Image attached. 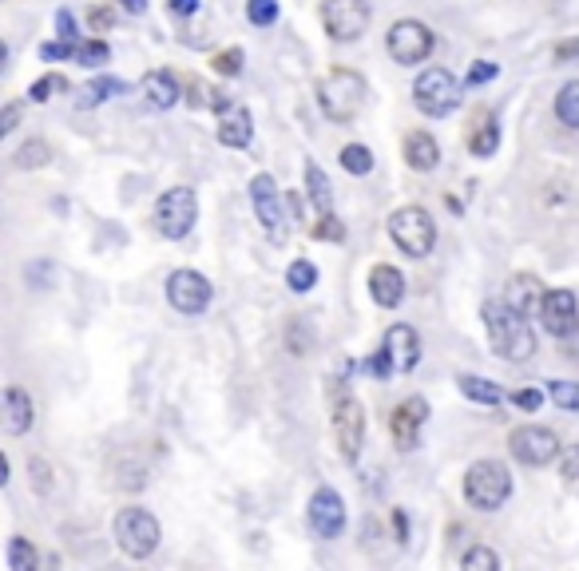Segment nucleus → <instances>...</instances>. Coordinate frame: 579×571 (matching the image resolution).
<instances>
[{
  "label": "nucleus",
  "instance_id": "nucleus-48",
  "mask_svg": "<svg viewBox=\"0 0 579 571\" xmlns=\"http://www.w3.org/2000/svg\"><path fill=\"white\" fill-rule=\"evenodd\" d=\"M56 28H60V40H76V16L72 12H56Z\"/></svg>",
  "mask_w": 579,
  "mask_h": 571
},
{
  "label": "nucleus",
  "instance_id": "nucleus-41",
  "mask_svg": "<svg viewBox=\"0 0 579 571\" xmlns=\"http://www.w3.org/2000/svg\"><path fill=\"white\" fill-rule=\"evenodd\" d=\"M310 234H314V238H322V242H342V238H346V227L338 223V215H322V219L314 223Z\"/></svg>",
  "mask_w": 579,
  "mask_h": 571
},
{
  "label": "nucleus",
  "instance_id": "nucleus-32",
  "mask_svg": "<svg viewBox=\"0 0 579 571\" xmlns=\"http://www.w3.org/2000/svg\"><path fill=\"white\" fill-rule=\"evenodd\" d=\"M119 92H127L119 80H96V84H84L80 88V108H96V104H104V100H112V96H119Z\"/></svg>",
  "mask_w": 579,
  "mask_h": 571
},
{
  "label": "nucleus",
  "instance_id": "nucleus-27",
  "mask_svg": "<svg viewBox=\"0 0 579 571\" xmlns=\"http://www.w3.org/2000/svg\"><path fill=\"white\" fill-rule=\"evenodd\" d=\"M48 159H52V147H48L44 139H28V143H24V147H16V155H12L16 171H36V167H48Z\"/></svg>",
  "mask_w": 579,
  "mask_h": 571
},
{
  "label": "nucleus",
  "instance_id": "nucleus-47",
  "mask_svg": "<svg viewBox=\"0 0 579 571\" xmlns=\"http://www.w3.org/2000/svg\"><path fill=\"white\" fill-rule=\"evenodd\" d=\"M88 24H92V32H108V28L116 24V16H112V8H92V12H88Z\"/></svg>",
  "mask_w": 579,
  "mask_h": 571
},
{
  "label": "nucleus",
  "instance_id": "nucleus-33",
  "mask_svg": "<svg viewBox=\"0 0 579 571\" xmlns=\"http://www.w3.org/2000/svg\"><path fill=\"white\" fill-rule=\"evenodd\" d=\"M461 571H504V568H500V556L488 544H472L461 556Z\"/></svg>",
  "mask_w": 579,
  "mask_h": 571
},
{
  "label": "nucleus",
  "instance_id": "nucleus-42",
  "mask_svg": "<svg viewBox=\"0 0 579 571\" xmlns=\"http://www.w3.org/2000/svg\"><path fill=\"white\" fill-rule=\"evenodd\" d=\"M211 64H215L219 76H238V72H242V48H227V52H219Z\"/></svg>",
  "mask_w": 579,
  "mask_h": 571
},
{
  "label": "nucleus",
  "instance_id": "nucleus-34",
  "mask_svg": "<svg viewBox=\"0 0 579 571\" xmlns=\"http://www.w3.org/2000/svg\"><path fill=\"white\" fill-rule=\"evenodd\" d=\"M116 484L119 488H127V492H139V488L147 484V468H143L135 457L116 460Z\"/></svg>",
  "mask_w": 579,
  "mask_h": 571
},
{
  "label": "nucleus",
  "instance_id": "nucleus-29",
  "mask_svg": "<svg viewBox=\"0 0 579 571\" xmlns=\"http://www.w3.org/2000/svg\"><path fill=\"white\" fill-rule=\"evenodd\" d=\"M556 119H560L564 127L579 131V80L560 88V96H556Z\"/></svg>",
  "mask_w": 579,
  "mask_h": 571
},
{
  "label": "nucleus",
  "instance_id": "nucleus-2",
  "mask_svg": "<svg viewBox=\"0 0 579 571\" xmlns=\"http://www.w3.org/2000/svg\"><path fill=\"white\" fill-rule=\"evenodd\" d=\"M512 496V472L500 460H476L464 472V500L476 512H500Z\"/></svg>",
  "mask_w": 579,
  "mask_h": 571
},
{
  "label": "nucleus",
  "instance_id": "nucleus-35",
  "mask_svg": "<svg viewBox=\"0 0 579 571\" xmlns=\"http://www.w3.org/2000/svg\"><path fill=\"white\" fill-rule=\"evenodd\" d=\"M108 56H112V52H108L104 40H76V56H72V60H76L80 68H96V64H108Z\"/></svg>",
  "mask_w": 579,
  "mask_h": 571
},
{
  "label": "nucleus",
  "instance_id": "nucleus-46",
  "mask_svg": "<svg viewBox=\"0 0 579 571\" xmlns=\"http://www.w3.org/2000/svg\"><path fill=\"white\" fill-rule=\"evenodd\" d=\"M492 76H496V64H492V60H476V64L468 68V84H472V88H480V84H488Z\"/></svg>",
  "mask_w": 579,
  "mask_h": 571
},
{
  "label": "nucleus",
  "instance_id": "nucleus-17",
  "mask_svg": "<svg viewBox=\"0 0 579 571\" xmlns=\"http://www.w3.org/2000/svg\"><path fill=\"white\" fill-rule=\"evenodd\" d=\"M32 421H36L32 397H28L20 385H8V389H4V401H0V425H4V433H8V437H24V433L32 429Z\"/></svg>",
  "mask_w": 579,
  "mask_h": 571
},
{
  "label": "nucleus",
  "instance_id": "nucleus-25",
  "mask_svg": "<svg viewBox=\"0 0 579 571\" xmlns=\"http://www.w3.org/2000/svg\"><path fill=\"white\" fill-rule=\"evenodd\" d=\"M457 389H461L468 401H476V405H500V401H504V389H500L496 381H488V377H476V373H461V377H457Z\"/></svg>",
  "mask_w": 579,
  "mask_h": 571
},
{
  "label": "nucleus",
  "instance_id": "nucleus-10",
  "mask_svg": "<svg viewBox=\"0 0 579 571\" xmlns=\"http://www.w3.org/2000/svg\"><path fill=\"white\" fill-rule=\"evenodd\" d=\"M211 298H215V290H211L207 274H199V270H187V266H183V270H175V274L167 278V302H171V310H179V314H187V318L207 314Z\"/></svg>",
  "mask_w": 579,
  "mask_h": 571
},
{
  "label": "nucleus",
  "instance_id": "nucleus-43",
  "mask_svg": "<svg viewBox=\"0 0 579 571\" xmlns=\"http://www.w3.org/2000/svg\"><path fill=\"white\" fill-rule=\"evenodd\" d=\"M286 345H290V353H306L310 349V330H306V322L298 318V322H290V330H286Z\"/></svg>",
  "mask_w": 579,
  "mask_h": 571
},
{
  "label": "nucleus",
  "instance_id": "nucleus-20",
  "mask_svg": "<svg viewBox=\"0 0 579 571\" xmlns=\"http://www.w3.org/2000/svg\"><path fill=\"white\" fill-rule=\"evenodd\" d=\"M381 345L389 349L397 373H413V369H417V361H421V338H417L413 326H405V322L389 326V334H385V342Z\"/></svg>",
  "mask_w": 579,
  "mask_h": 571
},
{
  "label": "nucleus",
  "instance_id": "nucleus-36",
  "mask_svg": "<svg viewBox=\"0 0 579 571\" xmlns=\"http://www.w3.org/2000/svg\"><path fill=\"white\" fill-rule=\"evenodd\" d=\"M548 393L564 413H579V381H552Z\"/></svg>",
  "mask_w": 579,
  "mask_h": 571
},
{
  "label": "nucleus",
  "instance_id": "nucleus-21",
  "mask_svg": "<svg viewBox=\"0 0 579 571\" xmlns=\"http://www.w3.org/2000/svg\"><path fill=\"white\" fill-rule=\"evenodd\" d=\"M250 135H254V123H250V112L242 104H231L227 112L219 115V143L223 147L242 151V147H250Z\"/></svg>",
  "mask_w": 579,
  "mask_h": 571
},
{
  "label": "nucleus",
  "instance_id": "nucleus-44",
  "mask_svg": "<svg viewBox=\"0 0 579 571\" xmlns=\"http://www.w3.org/2000/svg\"><path fill=\"white\" fill-rule=\"evenodd\" d=\"M508 401H512V405H520V409H528V413H536V409L544 405V393H540V389H516Z\"/></svg>",
  "mask_w": 579,
  "mask_h": 571
},
{
  "label": "nucleus",
  "instance_id": "nucleus-1",
  "mask_svg": "<svg viewBox=\"0 0 579 571\" xmlns=\"http://www.w3.org/2000/svg\"><path fill=\"white\" fill-rule=\"evenodd\" d=\"M480 318H484L488 345H492L496 357H504V361H512V365H524V361L536 353V334H532L528 318H524L520 310H512L508 302H496V298L484 302Z\"/></svg>",
  "mask_w": 579,
  "mask_h": 571
},
{
  "label": "nucleus",
  "instance_id": "nucleus-51",
  "mask_svg": "<svg viewBox=\"0 0 579 571\" xmlns=\"http://www.w3.org/2000/svg\"><path fill=\"white\" fill-rule=\"evenodd\" d=\"M556 60L564 64V60H579V40H564V44H556Z\"/></svg>",
  "mask_w": 579,
  "mask_h": 571
},
{
  "label": "nucleus",
  "instance_id": "nucleus-5",
  "mask_svg": "<svg viewBox=\"0 0 579 571\" xmlns=\"http://www.w3.org/2000/svg\"><path fill=\"white\" fill-rule=\"evenodd\" d=\"M389 238L397 242V250L401 254H409V258H425V254H433V246H437V223H433V215L425 211V207H397L393 215H389Z\"/></svg>",
  "mask_w": 579,
  "mask_h": 571
},
{
  "label": "nucleus",
  "instance_id": "nucleus-11",
  "mask_svg": "<svg viewBox=\"0 0 579 571\" xmlns=\"http://www.w3.org/2000/svg\"><path fill=\"white\" fill-rule=\"evenodd\" d=\"M508 453L528 464V468H544L560 457V437L544 425H520L512 437H508Z\"/></svg>",
  "mask_w": 579,
  "mask_h": 571
},
{
  "label": "nucleus",
  "instance_id": "nucleus-24",
  "mask_svg": "<svg viewBox=\"0 0 579 571\" xmlns=\"http://www.w3.org/2000/svg\"><path fill=\"white\" fill-rule=\"evenodd\" d=\"M306 191H310V203H314V211H318V219L322 215H334V195H330V179H326V171L310 159L306 163Z\"/></svg>",
  "mask_w": 579,
  "mask_h": 571
},
{
  "label": "nucleus",
  "instance_id": "nucleus-52",
  "mask_svg": "<svg viewBox=\"0 0 579 571\" xmlns=\"http://www.w3.org/2000/svg\"><path fill=\"white\" fill-rule=\"evenodd\" d=\"M564 476H568V480H579V445L572 449V457L564 460Z\"/></svg>",
  "mask_w": 579,
  "mask_h": 571
},
{
  "label": "nucleus",
  "instance_id": "nucleus-54",
  "mask_svg": "<svg viewBox=\"0 0 579 571\" xmlns=\"http://www.w3.org/2000/svg\"><path fill=\"white\" fill-rule=\"evenodd\" d=\"M116 4H123L127 12H135V16H143L147 12V0H116Z\"/></svg>",
  "mask_w": 579,
  "mask_h": 571
},
{
  "label": "nucleus",
  "instance_id": "nucleus-12",
  "mask_svg": "<svg viewBox=\"0 0 579 571\" xmlns=\"http://www.w3.org/2000/svg\"><path fill=\"white\" fill-rule=\"evenodd\" d=\"M306 516H310V528H314L318 540H338V536L346 532V500H342L338 488H330V484L314 488Z\"/></svg>",
  "mask_w": 579,
  "mask_h": 571
},
{
  "label": "nucleus",
  "instance_id": "nucleus-28",
  "mask_svg": "<svg viewBox=\"0 0 579 571\" xmlns=\"http://www.w3.org/2000/svg\"><path fill=\"white\" fill-rule=\"evenodd\" d=\"M286 286H290L294 294H310V290L318 286V266H314L310 258H294V262L286 266Z\"/></svg>",
  "mask_w": 579,
  "mask_h": 571
},
{
  "label": "nucleus",
  "instance_id": "nucleus-19",
  "mask_svg": "<svg viewBox=\"0 0 579 571\" xmlns=\"http://www.w3.org/2000/svg\"><path fill=\"white\" fill-rule=\"evenodd\" d=\"M544 298H548V290H544V282L536 274H516L508 282V298L504 302L512 310H520L524 318H540L544 314Z\"/></svg>",
  "mask_w": 579,
  "mask_h": 571
},
{
  "label": "nucleus",
  "instance_id": "nucleus-22",
  "mask_svg": "<svg viewBox=\"0 0 579 571\" xmlns=\"http://www.w3.org/2000/svg\"><path fill=\"white\" fill-rule=\"evenodd\" d=\"M139 92H143V100H147L151 108H159V112H167V108L179 104V84H175L171 72H147V76L139 80Z\"/></svg>",
  "mask_w": 579,
  "mask_h": 571
},
{
  "label": "nucleus",
  "instance_id": "nucleus-8",
  "mask_svg": "<svg viewBox=\"0 0 579 571\" xmlns=\"http://www.w3.org/2000/svg\"><path fill=\"white\" fill-rule=\"evenodd\" d=\"M250 203H254V219L262 223L266 238H270L274 246H286L290 223H286V207H282V195H278L274 175H254V179H250Z\"/></svg>",
  "mask_w": 579,
  "mask_h": 571
},
{
  "label": "nucleus",
  "instance_id": "nucleus-49",
  "mask_svg": "<svg viewBox=\"0 0 579 571\" xmlns=\"http://www.w3.org/2000/svg\"><path fill=\"white\" fill-rule=\"evenodd\" d=\"M16 123H20V104H8V108H4V115H0V135H8Z\"/></svg>",
  "mask_w": 579,
  "mask_h": 571
},
{
  "label": "nucleus",
  "instance_id": "nucleus-38",
  "mask_svg": "<svg viewBox=\"0 0 579 571\" xmlns=\"http://www.w3.org/2000/svg\"><path fill=\"white\" fill-rule=\"evenodd\" d=\"M246 16L254 28H270L278 20V0H246Z\"/></svg>",
  "mask_w": 579,
  "mask_h": 571
},
{
  "label": "nucleus",
  "instance_id": "nucleus-40",
  "mask_svg": "<svg viewBox=\"0 0 579 571\" xmlns=\"http://www.w3.org/2000/svg\"><path fill=\"white\" fill-rule=\"evenodd\" d=\"M60 88H68L64 76H44V80H36V84L28 88V100H32V104H44V100H52V92H60Z\"/></svg>",
  "mask_w": 579,
  "mask_h": 571
},
{
  "label": "nucleus",
  "instance_id": "nucleus-50",
  "mask_svg": "<svg viewBox=\"0 0 579 571\" xmlns=\"http://www.w3.org/2000/svg\"><path fill=\"white\" fill-rule=\"evenodd\" d=\"M167 8H171L175 16H195V12H199V0H167Z\"/></svg>",
  "mask_w": 579,
  "mask_h": 571
},
{
  "label": "nucleus",
  "instance_id": "nucleus-18",
  "mask_svg": "<svg viewBox=\"0 0 579 571\" xmlns=\"http://www.w3.org/2000/svg\"><path fill=\"white\" fill-rule=\"evenodd\" d=\"M369 294H373V302L381 310H397L405 302V274L397 266H389V262H377L369 270Z\"/></svg>",
  "mask_w": 579,
  "mask_h": 571
},
{
  "label": "nucleus",
  "instance_id": "nucleus-6",
  "mask_svg": "<svg viewBox=\"0 0 579 571\" xmlns=\"http://www.w3.org/2000/svg\"><path fill=\"white\" fill-rule=\"evenodd\" d=\"M461 80L449 68H425L413 84V104L425 115H449L461 108Z\"/></svg>",
  "mask_w": 579,
  "mask_h": 571
},
{
  "label": "nucleus",
  "instance_id": "nucleus-30",
  "mask_svg": "<svg viewBox=\"0 0 579 571\" xmlns=\"http://www.w3.org/2000/svg\"><path fill=\"white\" fill-rule=\"evenodd\" d=\"M36 568H40V556H36L32 540L12 536L8 540V571H36Z\"/></svg>",
  "mask_w": 579,
  "mask_h": 571
},
{
  "label": "nucleus",
  "instance_id": "nucleus-14",
  "mask_svg": "<svg viewBox=\"0 0 579 571\" xmlns=\"http://www.w3.org/2000/svg\"><path fill=\"white\" fill-rule=\"evenodd\" d=\"M334 437H338V449H342V460L361 457V445H365V413H361V401L342 393L338 405H334Z\"/></svg>",
  "mask_w": 579,
  "mask_h": 571
},
{
  "label": "nucleus",
  "instance_id": "nucleus-3",
  "mask_svg": "<svg viewBox=\"0 0 579 571\" xmlns=\"http://www.w3.org/2000/svg\"><path fill=\"white\" fill-rule=\"evenodd\" d=\"M365 96H369L365 80L357 72H349V68H334L318 84V108L334 123H353L361 115V108H365Z\"/></svg>",
  "mask_w": 579,
  "mask_h": 571
},
{
  "label": "nucleus",
  "instance_id": "nucleus-37",
  "mask_svg": "<svg viewBox=\"0 0 579 571\" xmlns=\"http://www.w3.org/2000/svg\"><path fill=\"white\" fill-rule=\"evenodd\" d=\"M28 476H32V488L40 492V496H48L52 488H56V480H52V464L44 457H28Z\"/></svg>",
  "mask_w": 579,
  "mask_h": 571
},
{
  "label": "nucleus",
  "instance_id": "nucleus-16",
  "mask_svg": "<svg viewBox=\"0 0 579 571\" xmlns=\"http://www.w3.org/2000/svg\"><path fill=\"white\" fill-rule=\"evenodd\" d=\"M540 326L552 334V338H572L579 330V302L572 290H548L544 298V314H540Z\"/></svg>",
  "mask_w": 579,
  "mask_h": 571
},
{
  "label": "nucleus",
  "instance_id": "nucleus-39",
  "mask_svg": "<svg viewBox=\"0 0 579 571\" xmlns=\"http://www.w3.org/2000/svg\"><path fill=\"white\" fill-rule=\"evenodd\" d=\"M365 369H369V373H373L377 381H389V377L397 373V365H393V357H389V349H385V345L369 353V361H365Z\"/></svg>",
  "mask_w": 579,
  "mask_h": 571
},
{
  "label": "nucleus",
  "instance_id": "nucleus-13",
  "mask_svg": "<svg viewBox=\"0 0 579 571\" xmlns=\"http://www.w3.org/2000/svg\"><path fill=\"white\" fill-rule=\"evenodd\" d=\"M322 28L330 40H357L369 28V4L365 0H322Z\"/></svg>",
  "mask_w": 579,
  "mask_h": 571
},
{
  "label": "nucleus",
  "instance_id": "nucleus-31",
  "mask_svg": "<svg viewBox=\"0 0 579 571\" xmlns=\"http://www.w3.org/2000/svg\"><path fill=\"white\" fill-rule=\"evenodd\" d=\"M338 163L346 167L349 175H369L373 171V151L365 143H346L342 155H338Z\"/></svg>",
  "mask_w": 579,
  "mask_h": 571
},
{
  "label": "nucleus",
  "instance_id": "nucleus-45",
  "mask_svg": "<svg viewBox=\"0 0 579 571\" xmlns=\"http://www.w3.org/2000/svg\"><path fill=\"white\" fill-rule=\"evenodd\" d=\"M44 60H72L76 56V40H60V44H44L40 48Z\"/></svg>",
  "mask_w": 579,
  "mask_h": 571
},
{
  "label": "nucleus",
  "instance_id": "nucleus-53",
  "mask_svg": "<svg viewBox=\"0 0 579 571\" xmlns=\"http://www.w3.org/2000/svg\"><path fill=\"white\" fill-rule=\"evenodd\" d=\"M393 528H397V540L405 544V540H409V524H405V512H401V508L393 512Z\"/></svg>",
  "mask_w": 579,
  "mask_h": 571
},
{
  "label": "nucleus",
  "instance_id": "nucleus-7",
  "mask_svg": "<svg viewBox=\"0 0 579 571\" xmlns=\"http://www.w3.org/2000/svg\"><path fill=\"white\" fill-rule=\"evenodd\" d=\"M195 223H199V199H195L191 187H171V191L159 195V203H155V230L163 238L179 242V238H187L195 230Z\"/></svg>",
  "mask_w": 579,
  "mask_h": 571
},
{
  "label": "nucleus",
  "instance_id": "nucleus-9",
  "mask_svg": "<svg viewBox=\"0 0 579 571\" xmlns=\"http://www.w3.org/2000/svg\"><path fill=\"white\" fill-rule=\"evenodd\" d=\"M385 44H389V56L397 60V64H405V68H413V64H425L429 56H433V28L429 24H421V20H397L393 28H389V36H385Z\"/></svg>",
  "mask_w": 579,
  "mask_h": 571
},
{
  "label": "nucleus",
  "instance_id": "nucleus-26",
  "mask_svg": "<svg viewBox=\"0 0 579 571\" xmlns=\"http://www.w3.org/2000/svg\"><path fill=\"white\" fill-rule=\"evenodd\" d=\"M496 147H500V123H496L492 112H484L480 123H476V131H472V139H468V151H472L476 159H488Z\"/></svg>",
  "mask_w": 579,
  "mask_h": 571
},
{
  "label": "nucleus",
  "instance_id": "nucleus-4",
  "mask_svg": "<svg viewBox=\"0 0 579 571\" xmlns=\"http://www.w3.org/2000/svg\"><path fill=\"white\" fill-rule=\"evenodd\" d=\"M112 532H116L119 552H123L127 560H147V556H155V548H159V540H163L159 520H155L147 508H135V504H131V508H119Z\"/></svg>",
  "mask_w": 579,
  "mask_h": 571
},
{
  "label": "nucleus",
  "instance_id": "nucleus-23",
  "mask_svg": "<svg viewBox=\"0 0 579 571\" xmlns=\"http://www.w3.org/2000/svg\"><path fill=\"white\" fill-rule=\"evenodd\" d=\"M405 163H409L413 171H433V167L441 163L437 139H433L429 131H413V135L405 139Z\"/></svg>",
  "mask_w": 579,
  "mask_h": 571
},
{
  "label": "nucleus",
  "instance_id": "nucleus-15",
  "mask_svg": "<svg viewBox=\"0 0 579 571\" xmlns=\"http://www.w3.org/2000/svg\"><path fill=\"white\" fill-rule=\"evenodd\" d=\"M425 421H429V401H425V397H409V401H401V405L393 409L389 429H393V441H397V449H401V453L417 449Z\"/></svg>",
  "mask_w": 579,
  "mask_h": 571
}]
</instances>
